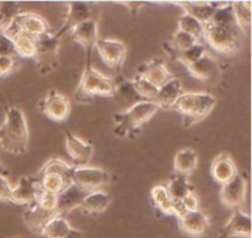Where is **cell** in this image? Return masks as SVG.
<instances>
[{
  "instance_id": "6da1fadb",
  "label": "cell",
  "mask_w": 252,
  "mask_h": 238,
  "mask_svg": "<svg viewBox=\"0 0 252 238\" xmlns=\"http://www.w3.org/2000/svg\"><path fill=\"white\" fill-rule=\"evenodd\" d=\"M30 133L24 111L16 106L7 108L0 125V147L11 155H24L29 146Z\"/></svg>"
},
{
  "instance_id": "7a4b0ae2",
  "label": "cell",
  "mask_w": 252,
  "mask_h": 238,
  "mask_svg": "<svg viewBox=\"0 0 252 238\" xmlns=\"http://www.w3.org/2000/svg\"><path fill=\"white\" fill-rule=\"evenodd\" d=\"M120 79L103 76L91 66V56H86V66L75 90V99L79 103H90L95 96L111 98L117 94Z\"/></svg>"
},
{
  "instance_id": "3957f363",
  "label": "cell",
  "mask_w": 252,
  "mask_h": 238,
  "mask_svg": "<svg viewBox=\"0 0 252 238\" xmlns=\"http://www.w3.org/2000/svg\"><path fill=\"white\" fill-rule=\"evenodd\" d=\"M75 167L66 164L61 158L53 157L47 160L34 178L39 190L58 195L73 184V174Z\"/></svg>"
},
{
  "instance_id": "277c9868",
  "label": "cell",
  "mask_w": 252,
  "mask_h": 238,
  "mask_svg": "<svg viewBox=\"0 0 252 238\" xmlns=\"http://www.w3.org/2000/svg\"><path fill=\"white\" fill-rule=\"evenodd\" d=\"M216 104V96L209 93H184L171 110L182 116L184 127H189L204 120L212 113Z\"/></svg>"
},
{
  "instance_id": "5b68a950",
  "label": "cell",
  "mask_w": 252,
  "mask_h": 238,
  "mask_svg": "<svg viewBox=\"0 0 252 238\" xmlns=\"http://www.w3.org/2000/svg\"><path fill=\"white\" fill-rule=\"evenodd\" d=\"M158 105L150 101H139L130 106L125 113H118L113 116L115 127L113 133L118 137L134 136L143 126L147 125L153 116L159 111Z\"/></svg>"
},
{
  "instance_id": "8992f818",
  "label": "cell",
  "mask_w": 252,
  "mask_h": 238,
  "mask_svg": "<svg viewBox=\"0 0 252 238\" xmlns=\"http://www.w3.org/2000/svg\"><path fill=\"white\" fill-rule=\"evenodd\" d=\"M62 40L53 32H48L36 37V54L34 62L42 76L52 73L59 63V47Z\"/></svg>"
},
{
  "instance_id": "52a82bcc",
  "label": "cell",
  "mask_w": 252,
  "mask_h": 238,
  "mask_svg": "<svg viewBox=\"0 0 252 238\" xmlns=\"http://www.w3.org/2000/svg\"><path fill=\"white\" fill-rule=\"evenodd\" d=\"M100 17V10L96 4L93 2H81L71 1L68 4V14L61 29L56 32L59 39H63L64 35L68 34L71 29L85 21L95 20L98 21Z\"/></svg>"
},
{
  "instance_id": "ba28073f",
  "label": "cell",
  "mask_w": 252,
  "mask_h": 238,
  "mask_svg": "<svg viewBox=\"0 0 252 238\" xmlns=\"http://www.w3.org/2000/svg\"><path fill=\"white\" fill-rule=\"evenodd\" d=\"M203 40L213 51L219 53H233L240 47L241 40L233 32L214 24L204 25Z\"/></svg>"
},
{
  "instance_id": "9c48e42d",
  "label": "cell",
  "mask_w": 252,
  "mask_h": 238,
  "mask_svg": "<svg viewBox=\"0 0 252 238\" xmlns=\"http://www.w3.org/2000/svg\"><path fill=\"white\" fill-rule=\"evenodd\" d=\"M38 108L41 113L54 122H63L70 114V101L68 96L59 93L56 89H51L46 96L39 101Z\"/></svg>"
},
{
  "instance_id": "30bf717a",
  "label": "cell",
  "mask_w": 252,
  "mask_h": 238,
  "mask_svg": "<svg viewBox=\"0 0 252 238\" xmlns=\"http://www.w3.org/2000/svg\"><path fill=\"white\" fill-rule=\"evenodd\" d=\"M103 63L116 73H121L126 61L127 48L122 41L113 39H98L95 43Z\"/></svg>"
},
{
  "instance_id": "8fae6325",
  "label": "cell",
  "mask_w": 252,
  "mask_h": 238,
  "mask_svg": "<svg viewBox=\"0 0 252 238\" xmlns=\"http://www.w3.org/2000/svg\"><path fill=\"white\" fill-rule=\"evenodd\" d=\"M111 180L110 174L102 168L79 167L75 168L73 174V184L88 193L97 192Z\"/></svg>"
},
{
  "instance_id": "7c38bea8",
  "label": "cell",
  "mask_w": 252,
  "mask_h": 238,
  "mask_svg": "<svg viewBox=\"0 0 252 238\" xmlns=\"http://www.w3.org/2000/svg\"><path fill=\"white\" fill-rule=\"evenodd\" d=\"M98 39H100L98 37V21L90 20V21H85L71 29L68 34L64 35L62 41L78 42L84 47L86 56H91L96 41Z\"/></svg>"
},
{
  "instance_id": "4fadbf2b",
  "label": "cell",
  "mask_w": 252,
  "mask_h": 238,
  "mask_svg": "<svg viewBox=\"0 0 252 238\" xmlns=\"http://www.w3.org/2000/svg\"><path fill=\"white\" fill-rule=\"evenodd\" d=\"M246 179L244 175L236 174L230 182L221 185L219 199L225 207L231 210H239L245 202Z\"/></svg>"
},
{
  "instance_id": "5bb4252c",
  "label": "cell",
  "mask_w": 252,
  "mask_h": 238,
  "mask_svg": "<svg viewBox=\"0 0 252 238\" xmlns=\"http://www.w3.org/2000/svg\"><path fill=\"white\" fill-rule=\"evenodd\" d=\"M65 148L73 160V167H86L94 155V146L85 142L69 130L65 131Z\"/></svg>"
},
{
  "instance_id": "9a60e30c",
  "label": "cell",
  "mask_w": 252,
  "mask_h": 238,
  "mask_svg": "<svg viewBox=\"0 0 252 238\" xmlns=\"http://www.w3.org/2000/svg\"><path fill=\"white\" fill-rule=\"evenodd\" d=\"M137 76L147 79L148 81H150L158 89L161 88L162 85H165L167 81L174 78L171 72L166 68L164 59L159 58V57L140 64L137 71Z\"/></svg>"
},
{
  "instance_id": "2e32d148",
  "label": "cell",
  "mask_w": 252,
  "mask_h": 238,
  "mask_svg": "<svg viewBox=\"0 0 252 238\" xmlns=\"http://www.w3.org/2000/svg\"><path fill=\"white\" fill-rule=\"evenodd\" d=\"M179 226L184 234L191 237H202L209 230L211 222L208 216L201 210L187 211L179 217Z\"/></svg>"
},
{
  "instance_id": "e0dca14e",
  "label": "cell",
  "mask_w": 252,
  "mask_h": 238,
  "mask_svg": "<svg viewBox=\"0 0 252 238\" xmlns=\"http://www.w3.org/2000/svg\"><path fill=\"white\" fill-rule=\"evenodd\" d=\"M233 237H251V216L244 211L234 210L225 226H223L219 232V238Z\"/></svg>"
},
{
  "instance_id": "ac0fdd59",
  "label": "cell",
  "mask_w": 252,
  "mask_h": 238,
  "mask_svg": "<svg viewBox=\"0 0 252 238\" xmlns=\"http://www.w3.org/2000/svg\"><path fill=\"white\" fill-rule=\"evenodd\" d=\"M88 194V192H84V190H81L80 188L74 184H71L65 190L59 193L57 195V216L65 217L74 209H79Z\"/></svg>"
},
{
  "instance_id": "d6986e66",
  "label": "cell",
  "mask_w": 252,
  "mask_h": 238,
  "mask_svg": "<svg viewBox=\"0 0 252 238\" xmlns=\"http://www.w3.org/2000/svg\"><path fill=\"white\" fill-rule=\"evenodd\" d=\"M2 34H5L9 39H11L15 53L19 54L22 58H34V54H36V37L16 29L12 25H10Z\"/></svg>"
},
{
  "instance_id": "ffe728a7",
  "label": "cell",
  "mask_w": 252,
  "mask_h": 238,
  "mask_svg": "<svg viewBox=\"0 0 252 238\" xmlns=\"http://www.w3.org/2000/svg\"><path fill=\"white\" fill-rule=\"evenodd\" d=\"M11 25L34 37L42 36V35L51 32V27H49L48 22L43 17L33 14V12H20L12 20Z\"/></svg>"
},
{
  "instance_id": "44dd1931",
  "label": "cell",
  "mask_w": 252,
  "mask_h": 238,
  "mask_svg": "<svg viewBox=\"0 0 252 238\" xmlns=\"http://www.w3.org/2000/svg\"><path fill=\"white\" fill-rule=\"evenodd\" d=\"M39 188L34 177H21L15 188H12L10 202L16 205H31L38 197Z\"/></svg>"
},
{
  "instance_id": "7402d4cb",
  "label": "cell",
  "mask_w": 252,
  "mask_h": 238,
  "mask_svg": "<svg viewBox=\"0 0 252 238\" xmlns=\"http://www.w3.org/2000/svg\"><path fill=\"white\" fill-rule=\"evenodd\" d=\"M54 216H57L56 212L44 210L43 207L39 206L36 201L32 202L31 205H29L27 209L24 211V215H22L25 225H26L33 234L37 235L42 234L44 226H46Z\"/></svg>"
},
{
  "instance_id": "603a6c76",
  "label": "cell",
  "mask_w": 252,
  "mask_h": 238,
  "mask_svg": "<svg viewBox=\"0 0 252 238\" xmlns=\"http://www.w3.org/2000/svg\"><path fill=\"white\" fill-rule=\"evenodd\" d=\"M238 174L235 162L228 153H220L214 158L211 167V175L214 182L224 185Z\"/></svg>"
},
{
  "instance_id": "cb8c5ba5",
  "label": "cell",
  "mask_w": 252,
  "mask_h": 238,
  "mask_svg": "<svg viewBox=\"0 0 252 238\" xmlns=\"http://www.w3.org/2000/svg\"><path fill=\"white\" fill-rule=\"evenodd\" d=\"M184 89H182L181 80L176 77L167 81L165 85L159 88L157 94V98L154 99L153 103L158 105L159 109H164V110H171L174 104L176 103L177 99L184 94Z\"/></svg>"
},
{
  "instance_id": "d4e9b609",
  "label": "cell",
  "mask_w": 252,
  "mask_h": 238,
  "mask_svg": "<svg viewBox=\"0 0 252 238\" xmlns=\"http://www.w3.org/2000/svg\"><path fill=\"white\" fill-rule=\"evenodd\" d=\"M44 238H85L78 230L73 229L65 217L54 216L42 231Z\"/></svg>"
},
{
  "instance_id": "484cf974",
  "label": "cell",
  "mask_w": 252,
  "mask_h": 238,
  "mask_svg": "<svg viewBox=\"0 0 252 238\" xmlns=\"http://www.w3.org/2000/svg\"><path fill=\"white\" fill-rule=\"evenodd\" d=\"M211 24L224 27V29H226L228 31L233 32V34L235 35L236 37H239L240 40L241 37L244 36L240 27H239L238 22H236L235 14H234V9H233V2L225 1L221 6H219L218 9L216 10V12H214L213 17H212Z\"/></svg>"
},
{
  "instance_id": "4316f807",
  "label": "cell",
  "mask_w": 252,
  "mask_h": 238,
  "mask_svg": "<svg viewBox=\"0 0 252 238\" xmlns=\"http://www.w3.org/2000/svg\"><path fill=\"white\" fill-rule=\"evenodd\" d=\"M186 69L192 78L201 81H209L214 78L216 73L218 72V64L211 54L206 53L191 66L187 67Z\"/></svg>"
},
{
  "instance_id": "83f0119b",
  "label": "cell",
  "mask_w": 252,
  "mask_h": 238,
  "mask_svg": "<svg viewBox=\"0 0 252 238\" xmlns=\"http://www.w3.org/2000/svg\"><path fill=\"white\" fill-rule=\"evenodd\" d=\"M223 4H217V1H191L184 2V4L179 5L186 11V14L193 16L194 19H197L203 25H207L208 22H211L216 10L218 9L219 6H221Z\"/></svg>"
},
{
  "instance_id": "f1b7e54d",
  "label": "cell",
  "mask_w": 252,
  "mask_h": 238,
  "mask_svg": "<svg viewBox=\"0 0 252 238\" xmlns=\"http://www.w3.org/2000/svg\"><path fill=\"white\" fill-rule=\"evenodd\" d=\"M198 165V153L191 148L180 150L174 158L175 174L189 177L197 169Z\"/></svg>"
},
{
  "instance_id": "f546056e",
  "label": "cell",
  "mask_w": 252,
  "mask_h": 238,
  "mask_svg": "<svg viewBox=\"0 0 252 238\" xmlns=\"http://www.w3.org/2000/svg\"><path fill=\"white\" fill-rule=\"evenodd\" d=\"M111 204V198L105 192L89 193L79 209L86 215H98L105 212Z\"/></svg>"
},
{
  "instance_id": "4dcf8cb0",
  "label": "cell",
  "mask_w": 252,
  "mask_h": 238,
  "mask_svg": "<svg viewBox=\"0 0 252 238\" xmlns=\"http://www.w3.org/2000/svg\"><path fill=\"white\" fill-rule=\"evenodd\" d=\"M152 205L162 215H175L174 201L166 189V185H157L150 190Z\"/></svg>"
},
{
  "instance_id": "1f68e13d",
  "label": "cell",
  "mask_w": 252,
  "mask_h": 238,
  "mask_svg": "<svg viewBox=\"0 0 252 238\" xmlns=\"http://www.w3.org/2000/svg\"><path fill=\"white\" fill-rule=\"evenodd\" d=\"M128 84H129V88L134 93L135 98L139 101H150V103H153L154 99L157 98L159 89L153 85L147 79L142 78V77L135 76L134 79L128 80Z\"/></svg>"
},
{
  "instance_id": "d6a6232c",
  "label": "cell",
  "mask_w": 252,
  "mask_h": 238,
  "mask_svg": "<svg viewBox=\"0 0 252 238\" xmlns=\"http://www.w3.org/2000/svg\"><path fill=\"white\" fill-rule=\"evenodd\" d=\"M166 189L174 202L182 201V199L186 195L193 192V187L189 184V177L180 174H174L170 178V182L166 185Z\"/></svg>"
},
{
  "instance_id": "836d02e7",
  "label": "cell",
  "mask_w": 252,
  "mask_h": 238,
  "mask_svg": "<svg viewBox=\"0 0 252 238\" xmlns=\"http://www.w3.org/2000/svg\"><path fill=\"white\" fill-rule=\"evenodd\" d=\"M179 30L189 34V36L196 39L198 42H201V40L203 39L204 25L186 12L179 17Z\"/></svg>"
},
{
  "instance_id": "e575fe53",
  "label": "cell",
  "mask_w": 252,
  "mask_h": 238,
  "mask_svg": "<svg viewBox=\"0 0 252 238\" xmlns=\"http://www.w3.org/2000/svg\"><path fill=\"white\" fill-rule=\"evenodd\" d=\"M233 9L241 32L244 35H248L251 27V1L233 2Z\"/></svg>"
},
{
  "instance_id": "d590c367",
  "label": "cell",
  "mask_w": 252,
  "mask_h": 238,
  "mask_svg": "<svg viewBox=\"0 0 252 238\" xmlns=\"http://www.w3.org/2000/svg\"><path fill=\"white\" fill-rule=\"evenodd\" d=\"M207 51H206V47H204L203 43H201V42H198V43H196L194 46L189 47V48L185 49V51L182 52H179V53H174L172 54V58L176 59V61H179L180 63L184 64L185 67H189L191 66L192 63H194V62L197 61V59L201 58L203 54H206Z\"/></svg>"
},
{
  "instance_id": "8d00e7d4",
  "label": "cell",
  "mask_w": 252,
  "mask_h": 238,
  "mask_svg": "<svg viewBox=\"0 0 252 238\" xmlns=\"http://www.w3.org/2000/svg\"><path fill=\"white\" fill-rule=\"evenodd\" d=\"M196 43H198L196 39H193L192 36H189L186 32H182L180 30H177L174 35L171 36L169 42V51L174 53H179V52L185 51V49L189 48V47L194 46Z\"/></svg>"
},
{
  "instance_id": "74e56055",
  "label": "cell",
  "mask_w": 252,
  "mask_h": 238,
  "mask_svg": "<svg viewBox=\"0 0 252 238\" xmlns=\"http://www.w3.org/2000/svg\"><path fill=\"white\" fill-rule=\"evenodd\" d=\"M17 14H20V5L17 2L0 1V34L11 25Z\"/></svg>"
},
{
  "instance_id": "f35d334b",
  "label": "cell",
  "mask_w": 252,
  "mask_h": 238,
  "mask_svg": "<svg viewBox=\"0 0 252 238\" xmlns=\"http://www.w3.org/2000/svg\"><path fill=\"white\" fill-rule=\"evenodd\" d=\"M36 202L41 207H43L44 210H48V211H53L56 212V207H57V195L54 194H49V193L42 192L39 190L38 197H37ZM57 214V212H56Z\"/></svg>"
},
{
  "instance_id": "ab89813d",
  "label": "cell",
  "mask_w": 252,
  "mask_h": 238,
  "mask_svg": "<svg viewBox=\"0 0 252 238\" xmlns=\"http://www.w3.org/2000/svg\"><path fill=\"white\" fill-rule=\"evenodd\" d=\"M15 48L12 44L11 39L6 36L5 34H0V56L6 57H14L15 56Z\"/></svg>"
},
{
  "instance_id": "60d3db41",
  "label": "cell",
  "mask_w": 252,
  "mask_h": 238,
  "mask_svg": "<svg viewBox=\"0 0 252 238\" xmlns=\"http://www.w3.org/2000/svg\"><path fill=\"white\" fill-rule=\"evenodd\" d=\"M16 67V61L14 57L0 56V77H4L12 72Z\"/></svg>"
},
{
  "instance_id": "b9f144b4",
  "label": "cell",
  "mask_w": 252,
  "mask_h": 238,
  "mask_svg": "<svg viewBox=\"0 0 252 238\" xmlns=\"http://www.w3.org/2000/svg\"><path fill=\"white\" fill-rule=\"evenodd\" d=\"M11 192L12 188L7 180V177L0 175V201H10Z\"/></svg>"
},
{
  "instance_id": "7bdbcfd3",
  "label": "cell",
  "mask_w": 252,
  "mask_h": 238,
  "mask_svg": "<svg viewBox=\"0 0 252 238\" xmlns=\"http://www.w3.org/2000/svg\"><path fill=\"white\" fill-rule=\"evenodd\" d=\"M182 204H184L185 209L187 211H196V210H199V200L193 192L189 193V195H186L182 199Z\"/></svg>"
},
{
  "instance_id": "ee69618b",
  "label": "cell",
  "mask_w": 252,
  "mask_h": 238,
  "mask_svg": "<svg viewBox=\"0 0 252 238\" xmlns=\"http://www.w3.org/2000/svg\"><path fill=\"white\" fill-rule=\"evenodd\" d=\"M0 175H2V177H9V170L1 163H0Z\"/></svg>"
}]
</instances>
